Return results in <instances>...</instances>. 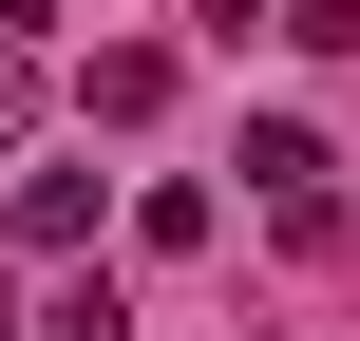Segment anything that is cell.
<instances>
[{
  "mask_svg": "<svg viewBox=\"0 0 360 341\" xmlns=\"http://www.w3.org/2000/svg\"><path fill=\"white\" fill-rule=\"evenodd\" d=\"M38 341H133V304H114V285L76 266V285H57V323H38Z\"/></svg>",
  "mask_w": 360,
  "mask_h": 341,
  "instance_id": "4",
  "label": "cell"
},
{
  "mask_svg": "<svg viewBox=\"0 0 360 341\" xmlns=\"http://www.w3.org/2000/svg\"><path fill=\"white\" fill-rule=\"evenodd\" d=\"M19 133H38V57H0V152H19Z\"/></svg>",
  "mask_w": 360,
  "mask_h": 341,
  "instance_id": "7",
  "label": "cell"
},
{
  "mask_svg": "<svg viewBox=\"0 0 360 341\" xmlns=\"http://www.w3.org/2000/svg\"><path fill=\"white\" fill-rule=\"evenodd\" d=\"M285 38L304 57H360V0H285Z\"/></svg>",
  "mask_w": 360,
  "mask_h": 341,
  "instance_id": "5",
  "label": "cell"
},
{
  "mask_svg": "<svg viewBox=\"0 0 360 341\" xmlns=\"http://www.w3.org/2000/svg\"><path fill=\"white\" fill-rule=\"evenodd\" d=\"M0 341H38V323H19V285H0Z\"/></svg>",
  "mask_w": 360,
  "mask_h": 341,
  "instance_id": "9",
  "label": "cell"
},
{
  "mask_svg": "<svg viewBox=\"0 0 360 341\" xmlns=\"http://www.w3.org/2000/svg\"><path fill=\"white\" fill-rule=\"evenodd\" d=\"M247 190L304 209V190H323V133H304V114H247Z\"/></svg>",
  "mask_w": 360,
  "mask_h": 341,
  "instance_id": "2",
  "label": "cell"
},
{
  "mask_svg": "<svg viewBox=\"0 0 360 341\" xmlns=\"http://www.w3.org/2000/svg\"><path fill=\"white\" fill-rule=\"evenodd\" d=\"M76 114H95V133H152V114H171V57H152V38L76 57Z\"/></svg>",
  "mask_w": 360,
  "mask_h": 341,
  "instance_id": "1",
  "label": "cell"
},
{
  "mask_svg": "<svg viewBox=\"0 0 360 341\" xmlns=\"http://www.w3.org/2000/svg\"><path fill=\"white\" fill-rule=\"evenodd\" d=\"M190 19H209L228 57H247V38H285V0H190Z\"/></svg>",
  "mask_w": 360,
  "mask_h": 341,
  "instance_id": "6",
  "label": "cell"
},
{
  "mask_svg": "<svg viewBox=\"0 0 360 341\" xmlns=\"http://www.w3.org/2000/svg\"><path fill=\"white\" fill-rule=\"evenodd\" d=\"M38 19H57V0H0V57H38Z\"/></svg>",
  "mask_w": 360,
  "mask_h": 341,
  "instance_id": "8",
  "label": "cell"
},
{
  "mask_svg": "<svg viewBox=\"0 0 360 341\" xmlns=\"http://www.w3.org/2000/svg\"><path fill=\"white\" fill-rule=\"evenodd\" d=\"M19 247H38V266L95 247V171H19Z\"/></svg>",
  "mask_w": 360,
  "mask_h": 341,
  "instance_id": "3",
  "label": "cell"
}]
</instances>
